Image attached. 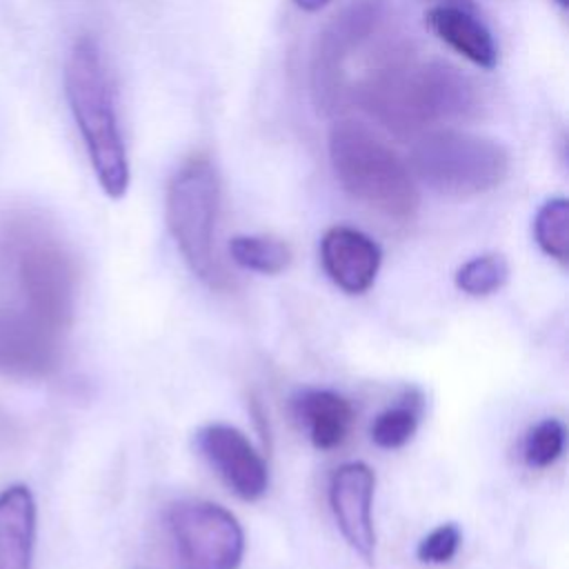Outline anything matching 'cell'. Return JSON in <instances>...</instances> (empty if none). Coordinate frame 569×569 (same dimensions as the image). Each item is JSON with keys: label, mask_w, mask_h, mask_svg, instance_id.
Listing matches in <instances>:
<instances>
[{"label": "cell", "mask_w": 569, "mask_h": 569, "mask_svg": "<svg viewBox=\"0 0 569 569\" xmlns=\"http://www.w3.org/2000/svg\"><path fill=\"white\" fill-rule=\"evenodd\" d=\"M78 298V262L40 213L0 216V376L47 378L64 353Z\"/></svg>", "instance_id": "6da1fadb"}, {"label": "cell", "mask_w": 569, "mask_h": 569, "mask_svg": "<svg viewBox=\"0 0 569 569\" xmlns=\"http://www.w3.org/2000/svg\"><path fill=\"white\" fill-rule=\"evenodd\" d=\"M353 100L396 138H418L429 127L476 113L473 80L445 60H418L400 44H387L351 89Z\"/></svg>", "instance_id": "7a4b0ae2"}, {"label": "cell", "mask_w": 569, "mask_h": 569, "mask_svg": "<svg viewBox=\"0 0 569 569\" xmlns=\"http://www.w3.org/2000/svg\"><path fill=\"white\" fill-rule=\"evenodd\" d=\"M64 96L82 136L100 189L120 200L129 191V158L120 131L111 78L98 42L78 38L64 60Z\"/></svg>", "instance_id": "3957f363"}, {"label": "cell", "mask_w": 569, "mask_h": 569, "mask_svg": "<svg viewBox=\"0 0 569 569\" xmlns=\"http://www.w3.org/2000/svg\"><path fill=\"white\" fill-rule=\"evenodd\" d=\"M329 162L340 187L369 209L409 220L418 211V187L409 164L367 124L338 120L329 129Z\"/></svg>", "instance_id": "277c9868"}, {"label": "cell", "mask_w": 569, "mask_h": 569, "mask_svg": "<svg viewBox=\"0 0 569 569\" xmlns=\"http://www.w3.org/2000/svg\"><path fill=\"white\" fill-rule=\"evenodd\" d=\"M220 178L209 156L187 158L169 178L164 193L167 229L189 269L209 287H222L227 276L216 256V222Z\"/></svg>", "instance_id": "5b68a950"}, {"label": "cell", "mask_w": 569, "mask_h": 569, "mask_svg": "<svg viewBox=\"0 0 569 569\" xmlns=\"http://www.w3.org/2000/svg\"><path fill=\"white\" fill-rule=\"evenodd\" d=\"M409 171L440 196L471 198L496 189L507 178L509 153L491 138L436 129L416 138Z\"/></svg>", "instance_id": "8992f818"}, {"label": "cell", "mask_w": 569, "mask_h": 569, "mask_svg": "<svg viewBox=\"0 0 569 569\" xmlns=\"http://www.w3.org/2000/svg\"><path fill=\"white\" fill-rule=\"evenodd\" d=\"M385 0H353L342 7L318 33L311 51V100L325 116L336 113L349 100L347 64L356 51L385 27Z\"/></svg>", "instance_id": "52a82bcc"}, {"label": "cell", "mask_w": 569, "mask_h": 569, "mask_svg": "<svg viewBox=\"0 0 569 569\" xmlns=\"http://www.w3.org/2000/svg\"><path fill=\"white\" fill-rule=\"evenodd\" d=\"M167 531L182 569H238L242 562L244 531L218 502H173L167 511Z\"/></svg>", "instance_id": "ba28073f"}, {"label": "cell", "mask_w": 569, "mask_h": 569, "mask_svg": "<svg viewBox=\"0 0 569 569\" xmlns=\"http://www.w3.org/2000/svg\"><path fill=\"white\" fill-rule=\"evenodd\" d=\"M202 458L242 500H260L269 489V467L253 442L236 427L213 422L196 433Z\"/></svg>", "instance_id": "9c48e42d"}, {"label": "cell", "mask_w": 569, "mask_h": 569, "mask_svg": "<svg viewBox=\"0 0 569 569\" xmlns=\"http://www.w3.org/2000/svg\"><path fill=\"white\" fill-rule=\"evenodd\" d=\"M376 473L365 462H345L329 478V505L347 545L367 562L376 558Z\"/></svg>", "instance_id": "30bf717a"}, {"label": "cell", "mask_w": 569, "mask_h": 569, "mask_svg": "<svg viewBox=\"0 0 569 569\" xmlns=\"http://www.w3.org/2000/svg\"><path fill=\"white\" fill-rule=\"evenodd\" d=\"M320 262L336 287L347 293H365L382 262L380 244L360 229L338 224L320 240Z\"/></svg>", "instance_id": "8fae6325"}, {"label": "cell", "mask_w": 569, "mask_h": 569, "mask_svg": "<svg viewBox=\"0 0 569 569\" xmlns=\"http://www.w3.org/2000/svg\"><path fill=\"white\" fill-rule=\"evenodd\" d=\"M427 29L449 49L467 58L471 64L493 69L498 64V47L493 33L482 22L478 9L438 4L425 13Z\"/></svg>", "instance_id": "7c38bea8"}, {"label": "cell", "mask_w": 569, "mask_h": 569, "mask_svg": "<svg viewBox=\"0 0 569 569\" xmlns=\"http://www.w3.org/2000/svg\"><path fill=\"white\" fill-rule=\"evenodd\" d=\"M36 518V500L27 485L0 491V569H31Z\"/></svg>", "instance_id": "4fadbf2b"}, {"label": "cell", "mask_w": 569, "mask_h": 569, "mask_svg": "<svg viewBox=\"0 0 569 569\" xmlns=\"http://www.w3.org/2000/svg\"><path fill=\"white\" fill-rule=\"evenodd\" d=\"M296 416L307 427L309 440L318 449H336L349 436L353 407L349 400L329 389H305L293 398Z\"/></svg>", "instance_id": "5bb4252c"}, {"label": "cell", "mask_w": 569, "mask_h": 569, "mask_svg": "<svg viewBox=\"0 0 569 569\" xmlns=\"http://www.w3.org/2000/svg\"><path fill=\"white\" fill-rule=\"evenodd\" d=\"M229 253L238 267L264 276H276L291 262L289 244L271 236H236L229 242Z\"/></svg>", "instance_id": "9a60e30c"}, {"label": "cell", "mask_w": 569, "mask_h": 569, "mask_svg": "<svg viewBox=\"0 0 569 569\" xmlns=\"http://www.w3.org/2000/svg\"><path fill=\"white\" fill-rule=\"evenodd\" d=\"M533 238L542 253L558 262L569 258V202L567 198H549L533 218Z\"/></svg>", "instance_id": "2e32d148"}, {"label": "cell", "mask_w": 569, "mask_h": 569, "mask_svg": "<svg viewBox=\"0 0 569 569\" xmlns=\"http://www.w3.org/2000/svg\"><path fill=\"white\" fill-rule=\"evenodd\" d=\"M456 287L473 298L500 291L509 280V262L502 253H482L467 260L453 276Z\"/></svg>", "instance_id": "e0dca14e"}, {"label": "cell", "mask_w": 569, "mask_h": 569, "mask_svg": "<svg viewBox=\"0 0 569 569\" xmlns=\"http://www.w3.org/2000/svg\"><path fill=\"white\" fill-rule=\"evenodd\" d=\"M565 442V425L556 418H545L527 431L522 440V460L531 469H547L562 456Z\"/></svg>", "instance_id": "ac0fdd59"}, {"label": "cell", "mask_w": 569, "mask_h": 569, "mask_svg": "<svg viewBox=\"0 0 569 569\" xmlns=\"http://www.w3.org/2000/svg\"><path fill=\"white\" fill-rule=\"evenodd\" d=\"M418 416H420V405L416 402H402L385 409L382 413H378V418L371 425V440L380 449L405 447L418 429V420H420Z\"/></svg>", "instance_id": "d6986e66"}, {"label": "cell", "mask_w": 569, "mask_h": 569, "mask_svg": "<svg viewBox=\"0 0 569 569\" xmlns=\"http://www.w3.org/2000/svg\"><path fill=\"white\" fill-rule=\"evenodd\" d=\"M460 540H462V533L458 525L453 522L438 525L418 542L416 556L425 565H445L458 553Z\"/></svg>", "instance_id": "ffe728a7"}, {"label": "cell", "mask_w": 569, "mask_h": 569, "mask_svg": "<svg viewBox=\"0 0 569 569\" xmlns=\"http://www.w3.org/2000/svg\"><path fill=\"white\" fill-rule=\"evenodd\" d=\"M427 2L429 7H438V4H456V7H469V9H478L476 0H420Z\"/></svg>", "instance_id": "44dd1931"}, {"label": "cell", "mask_w": 569, "mask_h": 569, "mask_svg": "<svg viewBox=\"0 0 569 569\" xmlns=\"http://www.w3.org/2000/svg\"><path fill=\"white\" fill-rule=\"evenodd\" d=\"M293 2H296V7L302 9V11H318V9H322L325 4H329L331 0H293Z\"/></svg>", "instance_id": "7402d4cb"}, {"label": "cell", "mask_w": 569, "mask_h": 569, "mask_svg": "<svg viewBox=\"0 0 569 569\" xmlns=\"http://www.w3.org/2000/svg\"><path fill=\"white\" fill-rule=\"evenodd\" d=\"M556 2H558L560 9H567V4H569V0H556Z\"/></svg>", "instance_id": "603a6c76"}]
</instances>
